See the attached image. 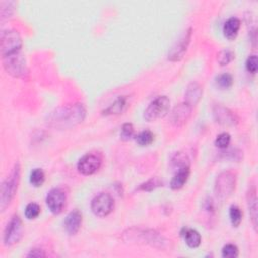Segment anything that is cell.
Returning a JSON list of instances; mask_svg holds the SVG:
<instances>
[{"label":"cell","mask_w":258,"mask_h":258,"mask_svg":"<svg viewBox=\"0 0 258 258\" xmlns=\"http://www.w3.org/2000/svg\"><path fill=\"white\" fill-rule=\"evenodd\" d=\"M191 28L186 29L182 32V34L179 36V38L175 41V43L171 46V48L168 51L167 59L170 61H178L180 60L188 47V44L190 42L191 38Z\"/></svg>","instance_id":"cell-11"},{"label":"cell","mask_w":258,"mask_h":258,"mask_svg":"<svg viewBox=\"0 0 258 258\" xmlns=\"http://www.w3.org/2000/svg\"><path fill=\"white\" fill-rule=\"evenodd\" d=\"M215 83L216 86L221 90H226L233 85V77L228 73H223L216 77Z\"/></svg>","instance_id":"cell-23"},{"label":"cell","mask_w":258,"mask_h":258,"mask_svg":"<svg viewBox=\"0 0 258 258\" xmlns=\"http://www.w3.org/2000/svg\"><path fill=\"white\" fill-rule=\"evenodd\" d=\"M20 169L21 168L19 162H16L12 170L10 171L9 175L3 180L1 184L0 209L2 212L5 211V209L10 205V203L15 197L20 180Z\"/></svg>","instance_id":"cell-3"},{"label":"cell","mask_w":258,"mask_h":258,"mask_svg":"<svg viewBox=\"0 0 258 258\" xmlns=\"http://www.w3.org/2000/svg\"><path fill=\"white\" fill-rule=\"evenodd\" d=\"M45 202L49 211L54 215H58L63 211L66 207L67 194L62 188H52L47 194Z\"/></svg>","instance_id":"cell-12"},{"label":"cell","mask_w":258,"mask_h":258,"mask_svg":"<svg viewBox=\"0 0 258 258\" xmlns=\"http://www.w3.org/2000/svg\"><path fill=\"white\" fill-rule=\"evenodd\" d=\"M258 69V59L256 55H250L246 60V70L251 73L255 74Z\"/></svg>","instance_id":"cell-32"},{"label":"cell","mask_w":258,"mask_h":258,"mask_svg":"<svg viewBox=\"0 0 258 258\" xmlns=\"http://www.w3.org/2000/svg\"><path fill=\"white\" fill-rule=\"evenodd\" d=\"M230 142H231V135L228 132L220 133L215 139V145L221 149H226L229 146Z\"/></svg>","instance_id":"cell-29"},{"label":"cell","mask_w":258,"mask_h":258,"mask_svg":"<svg viewBox=\"0 0 258 258\" xmlns=\"http://www.w3.org/2000/svg\"><path fill=\"white\" fill-rule=\"evenodd\" d=\"M40 214V207L36 203H29L26 205L24 210V215L28 220H33L37 218Z\"/></svg>","instance_id":"cell-28"},{"label":"cell","mask_w":258,"mask_h":258,"mask_svg":"<svg viewBox=\"0 0 258 258\" xmlns=\"http://www.w3.org/2000/svg\"><path fill=\"white\" fill-rule=\"evenodd\" d=\"M82 214L79 210H73L70 212L63 220V228L70 236L76 235L82 225Z\"/></svg>","instance_id":"cell-15"},{"label":"cell","mask_w":258,"mask_h":258,"mask_svg":"<svg viewBox=\"0 0 258 258\" xmlns=\"http://www.w3.org/2000/svg\"><path fill=\"white\" fill-rule=\"evenodd\" d=\"M22 39L18 31L7 29L1 33L0 50L1 56H6L18 51H21Z\"/></svg>","instance_id":"cell-7"},{"label":"cell","mask_w":258,"mask_h":258,"mask_svg":"<svg viewBox=\"0 0 258 258\" xmlns=\"http://www.w3.org/2000/svg\"><path fill=\"white\" fill-rule=\"evenodd\" d=\"M23 225L19 216L14 215L5 227L3 233V244L5 247H12L23 237Z\"/></svg>","instance_id":"cell-8"},{"label":"cell","mask_w":258,"mask_h":258,"mask_svg":"<svg viewBox=\"0 0 258 258\" xmlns=\"http://www.w3.org/2000/svg\"><path fill=\"white\" fill-rule=\"evenodd\" d=\"M240 27H241V21L239 18L234 16L228 18L223 26L224 36L229 40L235 39L238 35Z\"/></svg>","instance_id":"cell-18"},{"label":"cell","mask_w":258,"mask_h":258,"mask_svg":"<svg viewBox=\"0 0 258 258\" xmlns=\"http://www.w3.org/2000/svg\"><path fill=\"white\" fill-rule=\"evenodd\" d=\"M2 63L4 70L10 76L22 80L29 78V71L21 51L2 56Z\"/></svg>","instance_id":"cell-4"},{"label":"cell","mask_w":258,"mask_h":258,"mask_svg":"<svg viewBox=\"0 0 258 258\" xmlns=\"http://www.w3.org/2000/svg\"><path fill=\"white\" fill-rule=\"evenodd\" d=\"M189 173H190L189 166H183V167L176 169V172L173 175V177L170 181V184H169L170 188L174 189V190L180 189L186 183V181L189 177Z\"/></svg>","instance_id":"cell-20"},{"label":"cell","mask_w":258,"mask_h":258,"mask_svg":"<svg viewBox=\"0 0 258 258\" xmlns=\"http://www.w3.org/2000/svg\"><path fill=\"white\" fill-rule=\"evenodd\" d=\"M229 216H230V221L231 224L233 225V227H239V225L242 222V217H243V213L241 211V209L238 206H231L230 210H229Z\"/></svg>","instance_id":"cell-25"},{"label":"cell","mask_w":258,"mask_h":258,"mask_svg":"<svg viewBox=\"0 0 258 258\" xmlns=\"http://www.w3.org/2000/svg\"><path fill=\"white\" fill-rule=\"evenodd\" d=\"M181 236L185 242V244L189 247V248H198L201 245L202 242V238L201 235L198 231H196L195 229H190V228H183L181 230Z\"/></svg>","instance_id":"cell-21"},{"label":"cell","mask_w":258,"mask_h":258,"mask_svg":"<svg viewBox=\"0 0 258 258\" xmlns=\"http://www.w3.org/2000/svg\"><path fill=\"white\" fill-rule=\"evenodd\" d=\"M114 205V199L110 194L100 192L92 200L91 210L95 216L103 218L112 213Z\"/></svg>","instance_id":"cell-9"},{"label":"cell","mask_w":258,"mask_h":258,"mask_svg":"<svg viewBox=\"0 0 258 258\" xmlns=\"http://www.w3.org/2000/svg\"><path fill=\"white\" fill-rule=\"evenodd\" d=\"M213 116L215 121L222 126H236L239 122V119L234 112L219 104L214 106Z\"/></svg>","instance_id":"cell-13"},{"label":"cell","mask_w":258,"mask_h":258,"mask_svg":"<svg viewBox=\"0 0 258 258\" xmlns=\"http://www.w3.org/2000/svg\"><path fill=\"white\" fill-rule=\"evenodd\" d=\"M134 136V127L131 123H125L122 125L121 132H120V137L124 141L130 140Z\"/></svg>","instance_id":"cell-31"},{"label":"cell","mask_w":258,"mask_h":258,"mask_svg":"<svg viewBox=\"0 0 258 258\" xmlns=\"http://www.w3.org/2000/svg\"><path fill=\"white\" fill-rule=\"evenodd\" d=\"M236 187V174L232 171H223L221 172L216 180H215V186L214 190L216 194V197L224 201L228 199Z\"/></svg>","instance_id":"cell-6"},{"label":"cell","mask_w":258,"mask_h":258,"mask_svg":"<svg viewBox=\"0 0 258 258\" xmlns=\"http://www.w3.org/2000/svg\"><path fill=\"white\" fill-rule=\"evenodd\" d=\"M162 185V181L158 177H151L147 181L141 183L138 187V190L142 191H152L153 189Z\"/></svg>","instance_id":"cell-26"},{"label":"cell","mask_w":258,"mask_h":258,"mask_svg":"<svg viewBox=\"0 0 258 258\" xmlns=\"http://www.w3.org/2000/svg\"><path fill=\"white\" fill-rule=\"evenodd\" d=\"M247 206L250 214V219L254 229H257V217H258V210H257V190L256 186H250L249 190L247 191Z\"/></svg>","instance_id":"cell-17"},{"label":"cell","mask_w":258,"mask_h":258,"mask_svg":"<svg viewBox=\"0 0 258 258\" xmlns=\"http://www.w3.org/2000/svg\"><path fill=\"white\" fill-rule=\"evenodd\" d=\"M170 108V100L166 96H159L149 103V105L144 110L143 118L147 122L157 121L164 118Z\"/></svg>","instance_id":"cell-5"},{"label":"cell","mask_w":258,"mask_h":258,"mask_svg":"<svg viewBox=\"0 0 258 258\" xmlns=\"http://www.w3.org/2000/svg\"><path fill=\"white\" fill-rule=\"evenodd\" d=\"M135 140H136L138 145L147 146V145H150L153 142L154 134L150 130H143V131L139 132L136 135Z\"/></svg>","instance_id":"cell-24"},{"label":"cell","mask_w":258,"mask_h":258,"mask_svg":"<svg viewBox=\"0 0 258 258\" xmlns=\"http://www.w3.org/2000/svg\"><path fill=\"white\" fill-rule=\"evenodd\" d=\"M86 118L83 104L76 103L55 109L48 115L47 124L56 129H70L81 124Z\"/></svg>","instance_id":"cell-1"},{"label":"cell","mask_w":258,"mask_h":258,"mask_svg":"<svg viewBox=\"0 0 258 258\" xmlns=\"http://www.w3.org/2000/svg\"><path fill=\"white\" fill-rule=\"evenodd\" d=\"M192 107L186 103H180L176 105L170 113V123L175 127L183 126L191 116Z\"/></svg>","instance_id":"cell-14"},{"label":"cell","mask_w":258,"mask_h":258,"mask_svg":"<svg viewBox=\"0 0 258 258\" xmlns=\"http://www.w3.org/2000/svg\"><path fill=\"white\" fill-rule=\"evenodd\" d=\"M102 162L103 158L99 153H87L78 161L77 169L83 175H92L100 169Z\"/></svg>","instance_id":"cell-10"},{"label":"cell","mask_w":258,"mask_h":258,"mask_svg":"<svg viewBox=\"0 0 258 258\" xmlns=\"http://www.w3.org/2000/svg\"><path fill=\"white\" fill-rule=\"evenodd\" d=\"M203 96V88L198 82H190L184 93V103L190 107L196 106Z\"/></svg>","instance_id":"cell-16"},{"label":"cell","mask_w":258,"mask_h":258,"mask_svg":"<svg viewBox=\"0 0 258 258\" xmlns=\"http://www.w3.org/2000/svg\"><path fill=\"white\" fill-rule=\"evenodd\" d=\"M128 107V98L126 96L118 97L111 105H109L105 110H103V115H120Z\"/></svg>","instance_id":"cell-19"},{"label":"cell","mask_w":258,"mask_h":258,"mask_svg":"<svg viewBox=\"0 0 258 258\" xmlns=\"http://www.w3.org/2000/svg\"><path fill=\"white\" fill-rule=\"evenodd\" d=\"M234 58H235V54L230 49H223V50L219 51V53L217 55V60L220 63V66H227Z\"/></svg>","instance_id":"cell-27"},{"label":"cell","mask_w":258,"mask_h":258,"mask_svg":"<svg viewBox=\"0 0 258 258\" xmlns=\"http://www.w3.org/2000/svg\"><path fill=\"white\" fill-rule=\"evenodd\" d=\"M46 254L43 250L39 249V248H34V249H31L28 254H27V257H45Z\"/></svg>","instance_id":"cell-33"},{"label":"cell","mask_w":258,"mask_h":258,"mask_svg":"<svg viewBox=\"0 0 258 258\" xmlns=\"http://www.w3.org/2000/svg\"><path fill=\"white\" fill-rule=\"evenodd\" d=\"M222 256L224 258H236L239 256V249L234 244H227L222 249Z\"/></svg>","instance_id":"cell-30"},{"label":"cell","mask_w":258,"mask_h":258,"mask_svg":"<svg viewBox=\"0 0 258 258\" xmlns=\"http://www.w3.org/2000/svg\"><path fill=\"white\" fill-rule=\"evenodd\" d=\"M44 180H45V174L41 168H34L30 172L29 181L32 186L40 187L44 183Z\"/></svg>","instance_id":"cell-22"},{"label":"cell","mask_w":258,"mask_h":258,"mask_svg":"<svg viewBox=\"0 0 258 258\" xmlns=\"http://www.w3.org/2000/svg\"><path fill=\"white\" fill-rule=\"evenodd\" d=\"M122 239L129 242L132 241L136 243L147 244L157 249H166L170 244V241H168L158 232L154 230H143L139 228L128 229L123 233Z\"/></svg>","instance_id":"cell-2"}]
</instances>
